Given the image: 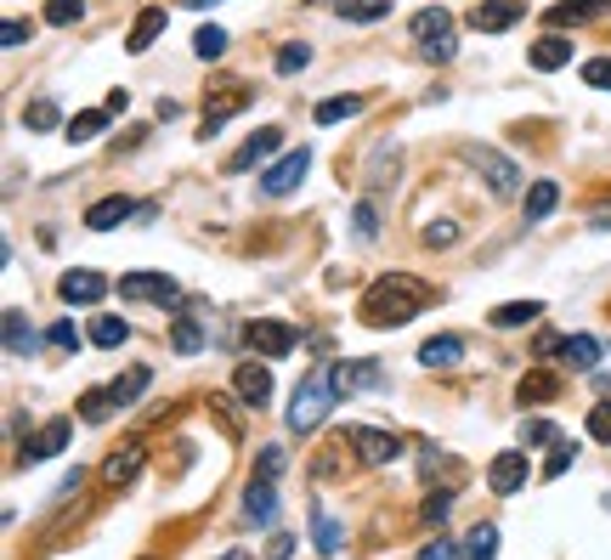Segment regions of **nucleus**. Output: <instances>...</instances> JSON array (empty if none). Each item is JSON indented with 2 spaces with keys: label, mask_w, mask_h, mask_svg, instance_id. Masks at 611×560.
Segmentation results:
<instances>
[{
  "label": "nucleus",
  "mask_w": 611,
  "mask_h": 560,
  "mask_svg": "<svg viewBox=\"0 0 611 560\" xmlns=\"http://www.w3.org/2000/svg\"><path fill=\"white\" fill-rule=\"evenodd\" d=\"M425 306H430V283L414 278V272H385V278H373V283L362 289V301H357V312H362L368 328H402V323H414Z\"/></svg>",
  "instance_id": "1"
},
{
  "label": "nucleus",
  "mask_w": 611,
  "mask_h": 560,
  "mask_svg": "<svg viewBox=\"0 0 611 560\" xmlns=\"http://www.w3.org/2000/svg\"><path fill=\"white\" fill-rule=\"evenodd\" d=\"M339 402V380H334V362H318L312 374H306L295 385V402H289V431L306 436V431H318V424L328 419V408Z\"/></svg>",
  "instance_id": "2"
},
{
  "label": "nucleus",
  "mask_w": 611,
  "mask_h": 560,
  "mask_svg": "<svg viewBox=\"0 0 611 560\" xmlns=\"http://www.w3.org/2000/svg\"><path fill=\"white\" fill-rule=\"evenodd\" d=\"M414 40H419V51L430 57V62H453V12L448 7H425V12H414Z\"/></svg>",
  "instance_id": "3"
},
{
  "label": "nucleus",
  "mask_w": 611,
  "mask_h": 560,
  "mask_svg": "<svg viewBox=\"0 0 611 560\" xmlns=\"http://www.w3.org/2000/svg\"><path fill=\"white\" fill-rule=\"evenodd\" d=\"M306 171H312V148H289V153L261 176V192H266V199H289V192L306 182Z\"/></svg>",
  "instance_id": "4"
},
{
  "label": "nucleus",
  "mask_w": 611,
  "mask_h": 560,
  "mask_svg": "<svg viewBox=\"0 0 611 560\" xmlns=\"http://www.w3.org/2000/svg\"><path fill=\"white\" fill-rule=\"evenodd\" d=\"M464 159H470L475 171L487 176V187L498 192V199H509V192H521V171H516V159H504L498 148H464Z\"/></svg>",
  "instance_id": "5"
},
{
  "label": "nucleus",
  "mask_w": 611,
  "mask_h": 560,
  "mask_svg": "<svg viewBox=\"0 0 611 560\" xmlns=\"http://www.w3.org/2000/svg\"><path fill=\"white\" fill-rule=\"evenodd\" d=\"M244 340H250L255 357L272 362V357H289V351H295V328H289L284 317H255V323L244 328Z\"/></svg>",
  "instance_id": "6"
},
{
  "label": "nucleus",
  "mask_w": 611,
  "mask_h": 560,
  "mask_svg": "<svg viewBox=\"0 0 611 560\" xmlns=\"http://www.w3.org/2000/svg\"><path fill=\"white\" fill-rule=\"evenodd\" d=\"M119 294L125 301H159V306H176L182 301V283L164 278V272H125L119 278Z\"/></svg>",
  "instance_id": "7"
},
{
  "label": "nucleus",
  "mask_w": 611,
  "mask_h": 560,
  "mask_svg": "<svg viewBox=\"0 0 611 560\" xmlns=\"http://www.w3.org/2000/svg\"><path fill=\"white\" fill-rule=\"evenodd\" d=\"M527 476H532V465H527V453H521V447H504L493 465H487V487L504 492V499H516V492L527 487Z\"/></svg>",
  "instance_id": "8"
},
{
  "label": "nucleus",
  "mask_w": 611,
  "mask_h": 560,
  "mask_svg": "<svg viewBox=\"0 0 611 560\" xmlns=\"http://www.w3.org/2000/svg\"><path fill=\"white\" fill-rule=\"evenodd\" d=\"M346 436L357 442V458H362V465H391V458H402V436H391V431H373V424H351Z\"/></svg>",
  "instance_id": "9"
},
{
  "label": "nucleus",
  "mask_w": 611,
  "mask_h": 560,
  "mask_svg": "<svg viewBox=\"0 0 611 560\" xmlns=\"http://www.w3.org/2000/svg\"><path fill=\"white\" fill-rule=\"evenodd\" d=\"M57 294H62L68 306H96L102 294H108V278L91 272V267H74V272H62V278H57Z\"/></svg>",
  "instance_id": "10"
},
{
  "label": "nucleus",
  "mask_w": 611,
  "mask_h": 560,
  "mask_svg": "<svg viewBox=\"0 0 611 560\" xmlns=\"http://www.w3.org/2000/svg\"><path fill=\"white\" fill-rule=\"evenodd\" d=\"M527 18V0H482V7L470 12V28H482V35H504V28H516Z\"/></svg>",
  "instance_id": "11"
},
{
  "label": "nucleus",
  "mask_w": 611,
  "mask_h": 560,
  "mask_svg": "<svg viewBox=\"0 0 611 560\" xmlns=\"http://www.w3.org/2000/svg\"><path fill=\"white\" fill-rule=\"evenodd\" d=\"M232 390H238V402H244V408H266L272 402V369H266V362H238Z\"/></svg>",
  "instance_id": "12"
},
{
  "label": "nucleus",
  "mask_w": 611,
  "mask_h": 560,
  "mask_svg": "<svg viewBox=\"0 0 611 560\" xmlns=\"http://www.w3.org/2000/svg\"><path fill=\"white\" fill-rule=\"evenodd\" d=\"M68 436H74V419H51V424H41V431L28 436L23 458H28V465H41V458H57V453L68 447Z\"/></svg>",
  "instance_id": "13"
},
{
  "label": "nucleus",
  "mask_w": 611,
  "mask_h": 560,
  "mask_svg": "<svg viewBox=\"0 0 611 560\" xmlns=\"http://www.w3.org/2000/svg\"><path fill=\"white\" fill-rule=\"evenodd\" d=\"M250 103V85H238V80H227V91H216V103H204V137H216V130Z\"/></svg>",
  "instance_id": "14"
},
{
  "label": "nucleus",
  "mask_w": 611,
  "mask_h": 560,
  "mask_svg": "<svg viewBox=\"0 0 611 560\" xmlns=\"http://www.w3.org/2000/svg\"><path fill=\"white\" fill-rule=\"evenodd\" d=\"M334 380H339V397H351V390H385L380 362H334Z\"/></svg>",
  "instance_id": "15"
},
{
  "label": "nucleus",
  "mask_w": 611,
  "mask_h": 560,
  "mask_svg": "<svg viewBox=\"0 0 611 560\" xmlns=\"http://www.w3.org/2000/svg\"><path fill=\"white\" fill-rule=\"evenodd\" d=\"M606 12H611V0H555L543 18H550V28H577V23H595Z\"/></svg>",
  "instance_id": "16"
},
{
  "label": "nucleus",
  "mask_w": 611,
  "mask_h": 560,
  "mask_svg": "<svg viewBox=\"0 0 611 560\" xmlns=\"http://www.w3.org/2000/svg\"><path fill=\"white\" fill-rule=\"evenodd\" d=\"M278 142H284V130H278V125H266V130H255V137H250L244 148H238V153L227 159V171L238 176V171H250V164L272 159V153H278Z\"/></svg>",
  "instance_id": "17"
},
{
  "label": "nucleus",
  "mask_w": 611,
  "mask_h": 560,
  "mask_svg": "<svg viewBox=\"0 0 611 560\" xmlns=\"http://www.w3.org/2000/svg\"><path fill=\"white\" fill-rule=\"evenodd\" d=\"M142 465H148V447H119V453H108V465H102V481L108 487H130L136 476H142Z\"/></svg>",
  "instance_id": "18"
},
{
  "label": "nucleus",
  "mask_w": 611,
  "mask_h": 560,
  "mask_svg": "<svg viewBox=\"0 0 611 560\" xmlns=\"http://www.w3.org/2000/svg\"><path fill=\"white\" fill-rule=\"evenodd\" d=\"M130 215H136V205L125 199V192H114V199H96V205L85 210V226H91V233H114V226L130 221Z\"/></svg>",
  "instance_id": "19"
},
{
  "label": "nucleus",
  "mask_w": 611,
  "mask_h": 560,
  "mask_svg": "<svg viewBox=\"0 0 611 560\" xmlns=\"http://www.w3.org/2000/svg\"><path fill=\"white\" fill-rule=\"evenodd\" d=\"M555 351H561V362L572 374H595V362H600V340L595 335H566Z\"/></svg>",
  "instance_id": "20"
},
{
  "label": "nucleus",
  "mask_w": 611,
  "mask_h": 560,
  "mask_svg": "<svg viewBox=\"0 0 611 560\" xmlns=\"http://www.w3.org/2000/svg\"><path fill=\"white\" fill-rule=\"evenodd\" d=\"M164 23H170V12H164V7H148L142 18L130 23V40H125V51H130V57H142V51H148V46L164 35Z\"/></svg>",
  "instance_id": "21"
},
{
  "label": "nucleus",
  "mask_w": 611,
  "mask_h": 560,
  "mask_svg": "<svg viewBox=\"0 0 611 560\" xmlns=\"http://www.w3.org/2000/svg\"><path fill=\"white\" fill-rule=\"evenodd\" d=\"M527 62H532L538 74H555V69H566V62H572V40H566V35H543V40L527 51Z\"/></svg>",
  "instance_id": "22"
},
{
  "label": "nucleus",
  "mask_w": 611,
  "mask_h": 560,
  "mask_svg": "<svg viewBox=\"0 0 611 560\" xmlns=\"http://www.w3.org/2000/svg\"><path fill=\"white\" fill-rule=\"evenodd\" d=\"M419 362H425V369H459V362H464V340L459 335H430L419 346Z\"/></svg>",
  "instance_id": "23"
},
{
  "label": "nucleus",
  "mask_w": 611,
  "mask_h": 560,
  "mask_svg": "<svg viewBox=\"0 0 611 560\" xmlns=\"http://www.w3.org/2000/svg\"><path fill=\"white\" fill-rule=\"evenodd\" d=\"M0 323H7V357H34V346H41V335H34V328H28V317H23L18 306H7V317H0Z\"/></svg>",
  "instance_id": "24"
},
{
  "label": "nucleus",
  "mask_w": 611,
  "mask_h": 560,
  "mask_svg": "<svg viewBox=\"0 0 611 560\" xmlns=\"http://www.w3.org/2000/svg\"><path fill=\"white\" fill-rule=\"evenodd\" d=\"M244 515L261 521V526L278 521V487H272V481H250V492H244Z\"/></svg>",
  "instance_id": "25"
},
{
  "label": "nucleus",
  "mask_w": 611,
  "mask_h": 560,
  "mask_svg": "<svg viewBox=\"0 0 611 560\" xmlns=\"http://www.w3.org/2000/svg\"><path fill=\"white\" fill-rule=\"evenodd\" d=\"M102 130H108V108H80L74 119H68V125H62V137H68V142H74V148H80V142H96V137H102Z\"/></svg>",
  "instance_id": "26"
},
{
  "label": "nucleus",
  "mask_w": 611,
  "mask_h": 560,
  "mask_svg": "<svg viewBox=\"0 0 611 560\" xmlns=\"http://www.w3.org/2000/svg\"><path fill=\"white\" fill-rule=\"evenodd\" d=\"M538 317H543V301H504V306H493V328H527Z\"/></svg>",
  "instance_id": "27"
},
{
  "label": "nucleus",
  "mask_w": 611,
  "mask_h": 560,
  "mask_svg": "<svg viewBox=\"0 0 611 560\" xmlns=\"http://www.w3.org/2000/svg\"><path fill=\"white\" fill-rule=\"evenodd\" d=\"M125 340H130V323H125V317L102 312V317L91 323V346H102V351H119Z\"/></svg>",
  "instance_id": "28"
},
{
  "label": "nucleus",
  "mask_w": 611,
  "mask_h": 560,
  "mask_svg": "<svg viewBox=\"0 0 611 560\" xmlns=\"http://www.w3.org/2000/svg\"><path fill=\"white\" fill-rule=\"evenodd\" d=\"M555 390H561V380H555L550 369H532V374H521L516 397H521V402H555Z\"/></svg>",
  "instance_id": "29"
},
{
  "label": "nucleus",
  "mask_w": 611,
  "mask_h": 560,
  "mask_svg": "<svg viewBox=\"0 0 611 560\" xmlns=\"http://www.w3.org/2000/svg\"><path fill=\"white\" fill-rule=\"evenodd\" d=\"M334 12L346 23H380L391 18V0H334Z\"/></svg>",
  "instance_id": "30"
},
{
  "label": "nucleus",
  "mask_w": 611,
  "mask_h": 560,
  "mask_svg": "<svg viewBox=\"0 0 611 560\" xmlns=\"http://www.w3.org/2000/svg\"><path fill=\"white\" fill-rule=\"evenodd\" d=\"M312 544H318V555H339V544H346V526L318 510V515H312Z\"/></svg>",
  "instance_id": "31"
},
{
  "label": "nucleus",
  "mask_w": 611,
  "mask_h": 560,
  "mask_svg": "<svg viewBox=\"0 0 611 560\" xmlns=\"http://www.w3.org/2000/svg\"><path fill=\"white\" fill-rule=\"evenodd\" d=\"M555 205H561V187L555 182H532L527 187V221H550Z\"/></svg>",
  "instance_id": "32"
},
{
  "label": "nucleus",
  "mask_w": 611,
  "mask_h": 560,
  "mask_svg": "<svg viewBox=\"0 0 611 560\" xmlns=\"http://www.w3.org/2000/svg\"><path fill=\"white\" fill-rule=\"evenodd\" d=\"M464 560H498V526H470L464 533Z\"/></svg>",
  "instance_id": "33"
},
{
  "label": "nucleus",
  "mask_w": 611,
  "mask_h": 560,
  "mask_svg": "<svg viewBox=\"0 0 611 560\" xmlns=\"http://www.w3.org/2000/svg\"><path fill=\"white\" fill-rule=\"evenodd\" d=\"M227 28H216V23H204L198 35H193V57H204V62H216V57H227Z\"/></svg>",
  "instance_id": "34"
},
{
  "label": "nucleus",
  "mask_w": 611,
  "mask_h": 560,
  "mask_svg": "<svg viewBox=\"0 0 611 560\" xmlns=\"http://www.w3.org/2000/svg\"><path fill=\"white\" fill-rule=\"evenodd\" d=\"M351 114H362V96H323L318 103V125H339V119H351Z\"/></svg>",
  "instance_id": "35"
},
{
  "label": "nucleus",
  "mask_w": 611,
  "mask_h": 560,
  "mask_svg": "<svg viewBox=\"0 0 611 560\" xmlns=\"http://www.w3.org/2000/svg\"><path fill=\"white\" fill-rule=\"evenodd\" d=\"M114 408H119L114 390H85V397H80V419H85V424H108Z\"/></svg>",
  "instance_id": "36"
},
{
  "label": "nucleus",
  "mask_w": 611,
  "mask_h": 560,
  "mask_svg": "<svg viewBox=\"0 0 611 560\" xmlns=\"http://www.w3.org/2000/svg\"><path fill=\"white\" fill-rule=\"evenodd\" d=\"M23 125H28V130H57V125H62V108L51 103V96H34V103L23 108Z\"/></svg>",
  "instance_id": "37"
},
{
  "label": "nucleus",
  "mask_w": 611,
  "mask_h": 560,
  "mask_svg": "<svg viewBox=\"0 0 611 560\" xmlns=\"http://www.w3.org/2000/svg\"><path fill=\"white\" fill-rule=\"evenodd\" d=\"M148 385H153V374H148V369H130V374H125V380H114L108 390H114V402H119V408H130Z\"/></svg>",
  "instance_id": "38"
},
{
  "label": "nucleus",
  "mask_w": 611,
  "mask_h": 560,
  "mask_svg": "<svg viewBox=\"0 0 611 560\" xmlns=\"http://www.w3.org/2000/svg\"><path fill=\"white\" fill-rule=\"evenodd\" d=\"M521 447H561V431L550 419H521Z\"/></svg>",
  "instance_id": "39"
},
{
  "label": "nucleus",
  "mask_w": 611,
  "mask_h": 560,
  "mask_svg": "<svg viewBox=\"0 0 611 560\" xmlns=\"http://www.w3.org/2000/svg\"><path fill=\"white\" fill-rule=\"evenodd\" d=\"M351 233H357L362 244L380 238V210H373V199H357V210H351Z\"/></svg>",
  "instance_id": "40"
},
{
  "label": "nucleus",
  "mask_w": 611,
  "mask_h": 560,
  "mask_svg": "<svg viewBox=\"0 0 611 560\" xmlns=\"http://www.w3.org/2000/svg\"><path fill=\"white\" fill-rule=\"evenodd\" d=\"M170 346H176L182 357H193V351H204V328H198L193 317H176V328H170Z\"/></svg>",
  "instance_id": "41"
},
{
  "label": "nucleus",
  "mask_w": 611,
  "mask_h": 560,
  "mask_svg": "<svg viewBox=\"0 0 611 560\" xmlns=\"http://www.w3.org/2000/svg\"><path fill=\"white\" fill-rule=\"evenodd\" d=\"M284 470H289V453H284V447H261V453H255V476H261V481H278Z\"/></svg>",
  "instance_id": "42"
},
{
  "label": "nucleus",
  "mask_w": 611,
  "mask_h": 560,
  "mask_svg": "<svg viewBox=\"0 0 611 560\" xmlns=\"http://www.w3.org/2000/svg\"><path fill=\"white\" fill-rule=\"evenodd\" d=\"M306 62H312V46H306V40H289V46H278V74H300Z\"/></svg>",
  "instance_id": "43"
},
{
  "label": "nucleus",
  "mask_w": 611,
  "mask_h": 560,
  "mask_svg": "<svg viewBox=\"0 0 611 560\" xmlns=\"http://www.w3.org/2000/svg\"><path fill=\"white\" fill-rule=\"evenodd\" d=\"M46 346H57V351H80V328L68 323V317H57V323L46 328Z\"/></svg>",
  "instance_id": "44"
},
{
  "label": "nucleus",
  "mask_w": 611,
  "mask_h": 560,
  "mask_svg": "<svg viewBox=\"0 0 611 560\" xmlns=\"http://www.w3.org/2000/svg\"><path fill=\"white\" fill-rule=\"evenodd\" d=\"M85 18V0H46V23H80Z\"/></svg>",
  "instance_id": "45"
},
{
  "label": "nucleus",
  "mask_w": 611,
  "mask_h": 560,
  "mask_svg": "<svg viewBox=\"0 0 611 560\" xmlns=\"http://www.w3.org/2000/svg\"><path fill=\"white\" fill-rule=\"evenodd\" d=\"M28 40H34V23H28V18H7V23H0V46L18 51V46H28Z\"/></svg>",
  "instance_id": "46"
},
{
  "label": "nucleus",
  "mask_w": 611,
  "mask_h": 560,
  "mask_svg": "<svg viewBox=\"0 0 611 560\" xmlns=\"http://www.w3.org/2000/svg\"><path fill=\"white\" fill-rule=\"evenodd\" d=\"M584 85L611 91V57H589V62H584Z\"/></svg>",
  "instance_id": "47"
},
{
  "label": "nucleus",
  "mask_w": 611,
  "mask_h": 560,
  "mask_svg": "<svg viewBox=\"0 0 611 560\" xmlns=\"http://www.w3.org/2000/svg\"><path fill=\"white\" fill-rule=\"evenodd\" d=\"M589 436L611 447V402H595V408H589Z\"/></svg>",
  "instance_id": "48"
},
{
  "label": "nucleus",
  "mask_w": 611,
  "mask_h": 560,
  "mask_svg": "<svg viewBox=\"0 0 611 560\" xmlns=\"http://www.w3.org/2000/svg\"><path fill=\"white\" fill-rule=\"evenodd\" d=\"M419 560H464V549H459L453 538H430V544L419 549Z\"/></svg>",
  "instance_id": "49"
},
{
  "label": "nucleus",
  "mask_w": 611,
  "mask_h": 560,
  "mask_svg": "<svg viewBox=\"0 0 611 560\" xmlns=\"http://www.w3.org/2000/svg\"><path fill=\"white\" fill-rule=\"evenodd\" d=\"M453 238H459L453 221H430V226H425V244H430V249H448Z\"/></svg>",
  "instance_id": "50"
},
{
  "label": "nucleus",
  "mask_w": 611,
  "mask_h": 560,
  "mask_svg": "<svg viewBox=\"0 0 611 560\" xmlns=\"http://www.w3.org/2000/svg\"><path fill=\"white\" fill-rule=\"evenodd\" d=\"M572 458H577V447H566V442H561V447L550 453V465H543V476H550V481H555V476H566V470H572Z\"/></svg>",
  "instance_id": "51"
},
{
  "label": "nucleus",
  "mask_w": 611,
  "mask_h": 560,
  "mask_svg": "<svg viewBox=\"0 0 611 560\" xmlns=\"http://www.w3.org/2000/svg\"><path fill=\"white\" fill-rule=\"evenodd\" d=\"M448 510H453L448 492H430V499H425V521H430V526H436V521H448Z\"/></svg>",
  "instance_id": "52"
},
{
  "label": "nucleus",
  "mask_w": 611,
  "mask_h": 560,
  "mask_svg": "<svg viewBox=\"0 0 611 560\" xmlns=\"http://www.w3.org/2000/svg\"><path fill=\"white\" fill-rule=\"evenodd\" d=\"M266 560H295V538H289V533H278V538L266 544Z\"/></svg>",
  "instance_id": "53"
},
{
  "label": "nucleus",
  "mask_w": 611,
  "mask_h": 560,
  "mask_svg": "<svg viewBox=\"0 0 611 560\" xmlns=\"http://www.w3.org/2000/svg\"><path fill=\"white\" fill-rule=\"evenodd\" d=\"M102 108H108V114H125V108H130V96L114 85V91H108V103H102Z\"/></svg>",
  "instance_id": "54"
},
{
  "label": "nucleus",
  "mask_w": 611,
  "mask_h": 560,
  "mask_svg": "<svg viewBox=\"0 0 611 560\" xmlns=\"http://www.w3.org/2000/svg\"><path fill=\"white\" fill-rule=\"evenodd\" d=\"M187 7H193V12H210V7H221V0H187Z\"/></svg>",
  "instance_id": "55"
},
{
  "label": "nucleus",
  "mask_w": 611,
  "mask_h": 560,
  "mask_svg": "<svg viewBox=\"0 0 611 560\" xmlns=\"http://www.w3.org/2000/svg\"><path fill=\"white\" fill-rule=\"evenodd\" d=\"M227 560H250V555H227Z\"/></svg>",
  "instance_id": "56"
},
{
  "label": "nucleus",
  "mask_w": 611,
  "mask_h": 560,
  "mask_svg": "<svg viewBox=\"0 0 611 560\" xmlns=\"http://www.w3.org/2000/svg\"><path fill=\"white\" fill-rule=\"evenodd\" d=\"M148 560H153V555H148Z\"/></svg>",
  "instance_id": "57"
}]
</instances>
